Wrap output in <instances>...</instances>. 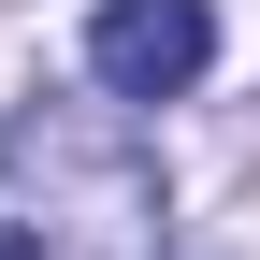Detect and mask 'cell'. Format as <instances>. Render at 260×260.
Instances as JSON below:
<instances>
[{"label":"cell","instance_id":"cell-1","mask_svg":"<svg viewBox=\"0 0 260 260\" xmlns=\"http://www.w3.org/2000/svg\"><path fill=\"white\" fill-rule=\"evenodd\" d=\"M159 159L130 102H29L0 130V260H145Z\"/></svg>","mask_w":260,"mask_h":260},{"label":"cell","instance_id":"cell-2","mask_svg":"<svg viewBox=\"0 0 260 260\" xmlns=\"http://www.w3.org/2000/svg\"><path fill=\"white\" fill-rule=\"evenodd\" d=\"M217 73V15L203 0H102L87 15V87L102 102H188Z\"/></svg>","mask_w":260,"mask_h":260}]
</instances>
